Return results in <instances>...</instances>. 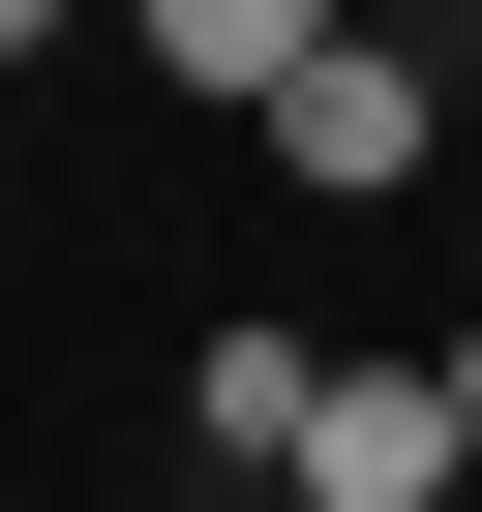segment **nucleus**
I'll list each match as a JSON object with an SVG mask.
<instances>
[{
  "label": "nucleus",
  "mask_w": 482,
  "mask_h": 512,
  "mask_svg": "<svg viewBox=\"0 0 482 512\" xmlns=\"http://www.w3.org/2000/svg\"><path fill=\"white\" fill-rule=\"evenodd\" d=\"M452 452H482V332H452Z\"/></svg>",
  "instance_id": "nucleus-5"
},
{
  "label": "nucleus",
  "mask_w": 482,
  "mask_h": 512,
  "mask_svg": "<svg viewBox=\"0 0 482 512\" xmlns=\"http://www.w3.org/2000/svg\"><path fill=\"white\" fill-rule=\"evenodd\" d=\"M121 31H151V61H181V91H241V121H272V91H302V61H332V31H362V0H121Z\"/></svg>",
  "instance_id": "nucleus-3"
},
{
  "label": "nucleus",
  "mask_w": 482,
  "mask_h": 512,
  "mask_svg": "<svg viewBox=\"0 0 482 512\" xmlns=\"http://www.w3.org/2000/svg\"><path fill=\"white\" fill-rule=\"evenodd\" d=\"M482 452H452V362H332V422H302V512H452Z\"/></svg>",
  "instance_id": "nucleus-1"
},
{
  "label": "nucleus",
  "mask_w": 482,
  "mask_h": 512,
  "mask_svg": "<svg viewBox=\"0 0 482 512\" xmlns=\"http://www.w3.org/2000/svg\"><path fill=\"white\" fill-rule=\"evenodd\" d=\"M452 512H482V482H452Z\"/></svg>",
  "instance_id": "nucleus-6"
},
{
  "label": "nucleus",
  "mask_w": 482,
  "mask_h": 512,
  "mask_svg": "<svg viewBox=\"0 0 482 512\" xmlns=\"http://www.w3.org/2000/svg\"><path fill=\"white\" fill-rule=\"evenodd\" d=\"M272 151H302V181H422V151H452V91H422V31H332V61L272 91Z\"/></svg>",
  "instance_id": "nucleus-2"
},
{
  "label": "nucleus",
  "mask_w": 482,
  "mask_h": 512,
  "mask_svg": "<svg viewBox=\"0 0 482 512\" xmlns=\"http://www.w3.org/2000/svg\"><path fill=\"white\" fill-rule=\"evenodd\" d=\"M181 422H211L241 482H302V422H332V332H211V362H181Z\"/></svg>",
  "instance_id": "nucleus-4"
}]
</instances>
